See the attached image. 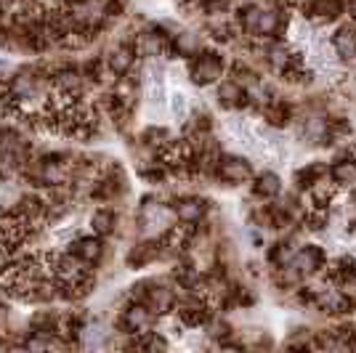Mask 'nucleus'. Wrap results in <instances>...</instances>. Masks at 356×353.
Here are the masks:
<instances>
[{
	"label": "nucleus",
	"instance_id": "a211bd4d",
	"mask_svg": "<svg viewBox=\"0 0 356 353\" xmlns=\"http://www.w3.org/2000/svg\"><path fill=\"white\" fill-rule=\"evenodd\" d=\"M325 277L332 284H348V281H356V258L351 255H343L338 261H332V263L327 265Z\"/></svg>",
	"mask_w": 356,
	"mask_h": 353
},
{
	"label": "nucleus",
	"instance_id": "aec40b11",
	"mask_svg": "<svg viewBox=\"0 0 356 353\" xmlns=\"http://www.w3.org/2000/svg\"><path fill=\"white\" fill-rule=\"evenodd\" d=\"M261 112L271 128H287L293 122V106L287 101H280V99H271Z\"/></svg>",
	"mask_w": 356,
	"mask_h": 353
},
{
	"label": "nucleus",
	"instance_id": "1a4fd4ad",
	"mask_svg": "<svg viewBox=\"0 0 356 353\" xmlns=\"http://www.w3.org/2000/svg\"><path fill=\"white\" fill-rule=\"evenodd\" d=\"M210 202L202 197H181L173 202V213L181 223H205Z\"/></svg>",
	"mask_w": 356,
	"mask_h": 353
},
{
	"label": "nucleus",
	"instance_id": "5701e85b",
	"mask_svg": "<svg viewBox=\"0 0 356 353\" xmlns=\"http://www.w3.org/2000/svg\"><path fill=\"white\" fill-rule=\"evenodd\" d=\"M90 229H93V234H99V236L115 234V229H118V215H115L112 210L102 207V210H96V213L90 215Z\"/></svg>",
	"mask_w": 356,
	"mask_h": 353
},
{
	"label": "nucleus",
	"instance_id": "9d476101",
	"mask_svg": "<svg viewBox=\"0 0 356 353\" xmlns=\"http://www.w3.org/2000/svg\"><path fill=\"white\" fill-rule=\"evenodd\" d=\"M327 263V255L319 245H303L300 250H296V258H293V265L303 277H312V274H319Z\"/></svg>",
	"mask_w": 356,
	"mask_h": 353
},
{
	"label": "nucleus",
	"instance_id": "c85d7f7f",
	"mask_svg": "<svg viewBox=\"0 0 356 353\" xmlns=\"http://www.w3.org/2000/svg\"><path fill=\"white\" fill-rule=\"evenodd\" d=\"M327 223H330V215H327V210H322V207H312V210H306V215H303V226H306L309 231H322Z\"/></svg>",
	"mask_w": 356,
	"mask_h": 353
},
{
	"label": "nucleus",
	"instance_id": "a878e982",
	"mask_svg": "<svg viewBox=\"0 0 356 353\" xmlns=\"http://www.w3.org/2000/svg\"><path fill=\"white\" fill-rule=\"evenodd\" d=\"M208 35L216 43H232L234 40V24L223 16H213L208 24Z\"/></svg>",
	"mask_w": 356,
	"mask_h": 353
},
{
	"label": "nucleus",
	"instance_id": "4468645a",
	"mask_svg": "<svg viewBox=\"0 0 356 353\" xmlns=\"http://www.w3.org/2000/svg\"><path fill=\"white\" fill-rule=\"evenodd\" d=\"M346 14V3L343 0H309L303 6V16L322 19V22H338Z\"/></svg>",
	"mask_w": 356,
	"mask_h": 353
},
{
	"label": "nucleus",
	"instance_id": "ddd939ff",
	"mask_svg": "<svg viewBox=\"0 0 356 353\" xmlns=\"http://www.w3.org/2000/svg\"><path fill=\"white\" fill-rule=\"evenodd\" d=\"M327 176L330 181L335 183V186H348V183H354L356 181V160L348 154V151H341L332 165L327 167Z\"/></svg>",
	"mask_w": 356,
	"mask_h": 353
},
{
	"label": "nucleus",
	"instance_id": "0eeeda50",
	"mask_svg": "<svg viewBox=\"0 0 356 353\" xmlns=\"http://www.w3.org/2000/svg\"><path fill=\"white\" fill-rule=\"evenodd\" d=\"M216 99H218L223 109H239V106L250 104V93H248V88L242 83H237L234 77H229V80H218L216 83Z\"/></svg>",
	"mask_w": 356,
	"mask_h": 353
},
{
	"label": "nucleus",
	"instance_id": "412c9836",
	"mask_svg": "<svg viewBox=\"0 0 356 353\" xmlns=\"http://www.w3.org/2000/svg\"><path fill=\"white\" fill-rule=\"evenodd\" d=\"M327 176V165L322 162H309L306 167H298L296 176H293V183H296L298 192H309L314 183L319 181V178Z\"/></svg>",
	"mask_w": 356,
	"mask_h": 353
},
{
	"label": "nucleus",
	"instance_id": "f704fd0d",
	"mask_svg": "<svg viewBox=\"0 0 356 353\" xmlns=\"http://www.w3.org/2000/svg\"><path fill=\"white\" fill-rule=\"evenodd\" d=\"M348 14H351V19H354V24H356V0L348 3Z\"/></svg>",
	"mask_w": 356,
	"mask_h": 353
},
{
	"label": "nucleus",
	"instance_id": "2eb2a0df",
	"mask_svg": "<svg viewBox=\"0 0 356 353\" xmlns=\"http://www.w3.org/2000/svg\"><path fill=\"white\" fill-rule=\"evenodd\" d=\"M282 194V178L271 170H264L252 178V197H258L261 202H274Z\"/></svg>",
	"mask_w": 356,
	"mask_h": 353
},
{
	"label": "nucleus",
	"instance_id": "b1692460",
	"mask_svg": "<svg viewBox=\"0 0 356 353\" xmlns=\"http://www.w3.org/2000/svg\"><path fill=\"white\" fill-rule=\"evenodd\" d=\"M300 281H303V274H300L293 263L274 268V284H277L280 290H298Z\"/></svg>",
	"mask_w": 356,
	"mask_h": 353
},
{
	"label": "nucleus",
	"instance_id": "f257e3e1",
	"mask_svg": "<svg viewBox=\"0 0 356 353\" xmlns=\"http://www.w3.org/2000/svg\"><path fill=\"white\" fill-rule=\"evenodd\" d=\"M186 72H189V80L194 85L205 88V85H213L218 83L226 72V59H223L218 51H210V48H202L197 56L186 59Z\"/></svg>",
	"mask_w": 356,
	"mask_h": 353
},
{
	"label": "nucleus",
	"instance_id": "423d86ee",
	"mask_svg": "<svg viewBox=\"0 0 356 353\" xmlns=\"http://www.w3.org/2000/svg\"><path fill=\"white\" fill-rule=\"evenodd\" d=\"M314 309L332 313V316H346L354 311V297H348L341 290H316L314 295Z\"/></svg>",
	"mask_w": 356,
	"mask_h": 353
},
{
	"label": "nucleus",
	"instance_id": "20e7f679",
	"mask_svg": "<svg viewBox=\"0 0 356 353\" xmlns=\"http://www.w3.org/2000/svg\"><path fill=\"white\" fill-rule=\"evenodd\" d=\"M173 313H176V319L184 324V327H205L208 319L213 316V309H210V303L205 300V297L189 295L186 300L176 303Z\"/></svg>",
	"mask_w": 356,
	"mask_h": 353
},
{
	"label": "nucleus",
	"instance_id": "6ab92c4d",
	"mask_svg": "<svg viewBox=\"0 0 356 353\" xmlns=\"http://www.w3.org/2000/svg\"><path fill=\"white\" fill-rule=\"evenodd\" d=\"M202 51V40L194 32H178L170 40V56H181V59H192Z\"/></svg>",
	"mask_w": 356,
	"mask_h": 353
},
{
	"label": "nucleus",
	"instance_id": "9b49d317",
	"mask_svg": "<svg viewBox=\"0 0 356 353\" xmlns=\"http://www.w3.org/2000/svg\"><path fill=\"white\" fill-rule=\"evenodd\" d=\"M284 27H287V8H261L255 38H280Z\"/></svg>",
	"mask_w": 356,
	"mask_h": 353
},
{
	"label": "nucleus",
	"instance_id": "6e6552de",
	"mask_svg": "<svg viewBox=\"0 0 356 353\" xmlns=\"http://www.w3.org/2000/svg\"><path fill=\"white\" fill-rule=\"evenodd\" d=\"M74 258H80L83 263L88 265H96L102 261V255H104V236L99 234H90V236H77L74 242H70V250Z\"/></svg>",
	"mask_w": 356,
	"mask_h": 353
},
{
	"label": "nucleus",
	"instance_id": "cd10ccee",
	"mask_svg": "<svg viewBox=\"0 0 356 353\" xmlns=\"http://www.w3.org/2000/svg\"><path fill=\"white\" fill-rule=\"evenodd\" d=\"M293 258H296V250H293V245H290L287 239H284V242H277V245H271V247H268V263L274 265V268L293 263Z\"/></svg>",
	"mask_w": 356,
	"mask_h": 353
},
{
	"label": "nucleus",
	"instance_id": "c9c22d12",
	"mask_svg": "<svg viewBox=\"0 0 356 353\" xmlns=\"http://www.w3.org/2000/svg\"><path fill=\"white\" fill-rule=\"evenodd\" d=\"M186 3H192V6H197V3H200V0H186Z\"/></svg>",
	"mask_w": 356,
	"mask_h": 353
},
{
	"label": "nucleus",
	"instance_id": "39448f33",
	"mask_svg": "<svg viewBox=\"0 0 356 353\" xmlns=\"http://www.w3.org/2000/svg\"><path fill=\"white\" fill-rule=\"evenodd\" d=\"M216 178L223 181V183H245L252 178V167L245 157H237V154H221L218 160V167H216Z\"/></svg>",
	"mask_w": 356,
	"mask_h": 353
},
{
	"label": "nucleus",
	"instance_id": "bb28decb",
	"mask_svg": "<svg viewBox=\"0 0 356 353\" xmlns=\"http://www.w3.org/2000/svg\"><path fill=\"white\" fill-rule=\"evenodd\" d=\"M210 131H213V120H210L208 112H197L186 122V136L189 138H205V136H210Z\"/></svg>",
	"mask_w": 356,
	"mask_h": 353
},
{
	"label": "nucleus",
	"instance_id": "c756f323",
	"mask_svg": "<svg viewBox=\"0 0 356 353\" xmlns=\"http://www.w3.org/2000/svg\"><path fill=\"white\" fill-rule=\"evenodd\" d=\"M205 327H208V335H210V338L218 340V343H221V340H229V338H232V324L223 322V319H218V316H210Z\"/></svg>",
	"mask_w": 356,
	"mask_h": 353
},
{
	"label": "nucleus",
	"instance_id": "393cba45",
	"mask_svg": "<svg viewBox=\"0 0 356 353\" xmlns=\"http://www.w3.org/2000/svg\"><path fill=\"white\" fill-rule=\"evenodd\" d=\"M237 27L245 35H252L255 38V27H258V19H261V8L258 6H252V3H248V6H239L237 8Z\"/></svg>",
	"mask_w": 356,
	"mask_h": 353
},
{
	"label": "nucleus",
	"instance_id": "72a5a7b5",
	"mask_svg": "<svg viewBox=\"0 0 356 353\" xmlns=\"http://www.w3.org/2000/svg\"><path fill=\"white\" fill-rule=\"evenodd\" d=\"M125 14V3L122 0H104V19L112 22V19H120Z\"/></svg>",
	"mask_w": 356,
	"mask_h": 353
},
{
	"label": "nucleus",
	"instance_id": "473e14b6",
	"mask_svg": "<svg viewBox=\"0 0 356 353\" xmlns=\"http://www.w3.org/2000/svg\"><path fill=\"white\" fill-rule=\"evenodd\" d=\"M197 8H202L208 16H221L229 8V0H200Z\"/></svg>",
	"mask_w": 356,
	"mask_h": 353
},
{
	"label": "nucleus",
	"instance_id": "7c9ffc66",
	"mask_svg": "<svg viewBox=\"0 0 356 353\" xmlns=\"http://www.w3.org/2000/svg\"><path fill=\"white\" fill-rule=\"evenodd\" d=\"M232 74H234V80L242 83L245 88H252V85L258 83V74L252 72L245 61H234V64H232Z\"/></svg>",
	"mask_w": 356,
	"mask_h": 353
},
{
	"label": "nucleus",
	"instance_id": "dca6fc26",
	"mask_svg": "<svg viewBox=\"0 0 356 353\" xmlns=\"http://www.w3.org/2000/svg\"><path fill=\"white\" fill-rule=\"evenodd\" d=\"M163 255H165V250H163V245H160V239H154V242H141V245H136L134 250L128 252L125 263L131 265V268H141V265L154 263V261L163 258Z\"/></svg>",
	"mask_w": 356,
	"mask_h": 353
},
{
	"label": "nucleus",
	"instance_id": "f03ea898",
	"mask_svg": "<svg viewBox=\"0 0 356 353\" xmlns=\"http://www.w3.org/2000/svg\"><path fill=\"white\" fill-rule=\"evenodd\" d=\"M152 324H154V311L138 300H131L118 316V329L122 335H141L152 329Z\"/></svg>",
	"mask_w": 356,
	"mask_h": 353
},
{
	"label": "nucleus",
	"instance_id": "2f4dec72",
	"mask_svg": "<svg viewBox=\"0 0 356 353\" xmlns=\"http://www.w3.org/2000/svg\"><path fill=\"white\" fill-rule=\"evenodd\" d=\"M141 141L147 144V147H165L170 138H168V131L165 128H147V131L141 133Z\"/></svg>",
	"mask_w": 356,
	"mask_h": 353
},
{
	"label": "nucleus",
	"instance_id": "f3484780",
	"mask_svg": "<svg viewBox=\"0 0 356 353\" xmlns=\"http://www.w3.org/2000/svg\"><path fill=\"white\" fill-rule=\"evenodd\" d=\"M332 48L341 59H356V24H343L332 35Z\"/></svg>",
	"mask_w": 356,
	"mask_h": 353
},
{
	"label": "nucleus",
	"instance_id": "7ed1b4c3",
	"mask_svg": "<svg viewBox=\"0 0 356 353\" xmlns=\"http://www.w3.org/2000/svg\"><path fill=\"white\" fill-rule=\"evenodd\" d=\"M170 40H173V35H168L165 27L152 24V27L138 32V38L134 43L136 54H141V56H163V54H168L170 56Z\"/></svg>",
	"mask_w": 356,
	"mask_h": 353
},
{
	"label": "nucleus",
	"instance_id": "4be33fe9",
	"mask_svg": "<svg viewBox=\"0 0 356 353\" xmlns=\"http://www.w3.org/2000/svg\"><path fill=\"white\" fill-rule=\"evenodd\" d=\"M335 183L330 181L327 183V176L319 178L316 183H314L312 189H309V197H312V205L314 207H322V210H330V202H332V197H335Z\"/></svg>",
	"mask_w": 356,
	"mask_h": 353
},
{
	"label": "nucleus",
	"instance_id": "f8f14e48",
	"mask_svg": "<svg viewBox=\"0 0 356 353\" xmlns=\"http://www.w3.org/2000/svg\"><path fill=\"white\" fill-rule=\"evenodd\" d=\"M136 64V45L134 43H120L115 51H109L106 56V69L115 74V77H125V74L134 69Z\"/></svg>",
	"mask_w": 356,
	"mask_h": 353
}]
</instances>
